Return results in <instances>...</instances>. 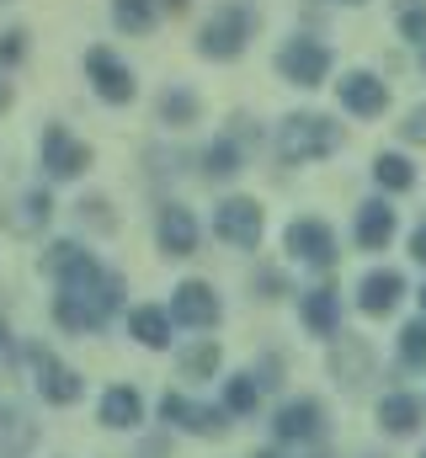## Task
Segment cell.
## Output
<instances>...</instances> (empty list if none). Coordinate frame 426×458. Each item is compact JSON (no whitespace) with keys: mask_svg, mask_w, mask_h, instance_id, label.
<instances>
[{"mask_svg":"<svg viewBox=\"0 0 426 458\" xmlns=\"http://www.w3.org/2000/svg\"><path fill=\"white\" fill-rule=\"evenodd\" d=\"M43 272H48V277H59V304H54L59 326H64V331H102L106 315L117 310L123 277L102 272V261H97L91 250H81L75 240L48 245Z\"/></svg>","mask_w":426,"mask_h":458,"instance_id":"1","label":"cell"},{"mask_svg":"<svg viewBox=\"0 0 426 458\" xmlns=\"http://www.w3.org/2000/svg\"><path fill=\"white\" fill-rule=\"evenodd\" d=\"M336 149H341V123L325 113H294L277 128V155L288 165H310V160H325Z\"/></svg>","mask_w":426,"mask_h":458,"instance_id":"2","label":"cell"},{"mask_svg":"<svg viewBox=\"0 0 426 458\" xmlns=\"http://www.w3.org/2000/svg\"><path fill=\"white\" fill-rule=\"evenodd\" d=\"M251 32H256V11H251L245 0H229V5H218L209 21H203L198 54H203V59H240L245 43H251Z\"/></svg>","mask_w":426,"mask_h":458,"instance_id":"3","label":"cell"},{"mask_svg":"<svg viewBox=\"0 0 426 458\" xmlns=\"http://www.w3.org/2000/svg\"><path fill=\"white\" fill-rule=\"evenodd\" d=\"M277 75H283L288 86L315 91V86H325V75H330V48H325L320 38H288V43L277 48Z\"/></svg>","mask_w":426,"mask_h":458,"instance_id":"4","label":"cell"},{"mask_svg":"<svg viewBox=\"0 0 426 458\" xmlns=\"http://www.w3.org/2000/svg\"><path fill=\"white\" fill-rule=\"evenodd\" d=\"M213 229H218V240H229V245L256 250V245H261V229H267V214H261L256 198H224V203L213 208Z\"/></svg>","mask_w":426,"mask_h":458,"instance_id":"5","label":"cell"},{"mask_svg":"<svg viewBox=\"0 0 426 458\" xmlns=\"http://www.w3.org/2000/svg\"><path fill=\"white\" fill-rule=\"evenodd\" d=\"M86 81L97 86V97H102V102H112V107L133 102V91H139L133 70H128L112 48H91V54H86Z\"/></svg>","mask_w":426,"mask_h":458,"instance_id":"6","label":"cell"},{"mask_svg":"<svg viewBox=\"0 0 426 458\" xmlns=\"http://www.w3.org/2000/svg\"><path fill=\"white\" fill-rule=\"evenodd\" d=\"M91 165V149L64 128V123H48L43 128V171L54 176V182H70V176H81Z\"/></svg>","mask_w":426,"mask_h":458,"instance_id":"7","label":"cell"},{"mask_svg":"<svg viewBox=\"0 0 426 458\" xmlns=\"http://www.w3.org/2000/svg\"><path fill=\"white\" fill-rule=\"evenodd\" d=\"M160 416L182 432H198V437H224L229 432V411L224 405H192L187 394H166L160 400Z\"/></svg>","mask_w":426,"mask_h":458,"instance_id":"8","label":"cell"},{"mask_svg":"<svg viewBox=\"0 0 426 458\" xmlns=\"http://www.w3.org/2000/svg\"><path fill=\"white\" fill-rule=\"evenodd\" d=\"M32 378H38V389H43V400L48 405H75L81 400V373L75 368H64L54 352H43V346H32Z\"/></svg>","mask_w":426,"mask_h":458,"instance_id":"9","label":"cell"},{"mask_svg":"<svg viewBox=\"0 0 426 458\" xmlns=\"http://www.w3.org/2000/svg\"><path fill=\"white\" fill-rule=\"evenodd\" d=\"M218 293H213L209 283H198V277H187L176 293H171V320H182V326H192V331H213L218 326Z\"/></svg>","mask_w":426,"mask_h":458,"instance_id":"10","label":"cell"},{"mask_svg":"<svg viewBox=\"0 0 426 458\" xmlns=\"http://www.w3.org/2000/svg\"><path fill=\"white\" fill-rule=\"evenodd\" d=\"M288 256L294 261H310V267H336V234L325 219H294L288 225Z\"/></svg>","mask_w":426,"mask_h":458,"instance_id":"11","label":"cell"},{"mask_svg":"<svg viewBox=\"0 0 426 458\" xmlns=\"http://www.w3.org/2000/svg\"><path fill=\"white\" fill-rule=\"evenodd\" d=\"M400 299H405V277H400L395 267H379V272H368V277L357 283V310H362V315H373V320L395 315V310H400Z\"/></svg>","mask_w":426,"mask_h":458,"instance_id":"12","label":"cell"},{"mask_svg":"<svg viewBox=\"0 0 426 458\" xmlns=\"http://www.w3.org/2000/svg\"><path fill=\"white\" fill-rule=\"evenodd\" d=\"M336 97H341V107H346L352 117H379L384 107H389V86H384L379 75H368V70H352V75H341Z\"/></svg>","mask_w":426,"mask_h":458,"instance_id":"13","label":"cell"},{"mask_svg":"<svg viewBox=\"0 0 426 458\" xmlns=\"http://www.w3.org/2000/svg\"><path fill=\"white\" fill-rule=\"evenodd\" d=\"M272 432L283 437V443H315L320 432H325V405L320 400H288L283 411H277V421H272Z\"/></svg>","mask_w":426,"mask_h":458,"instance_id":"14","label":"cell"},{"mask_svg":"<svg viewBox=\"0 0 426 458\" xmlns=\"http://www.w3.org/2000/svg\"><path fill=\"white\" fill-rule=\"evenodd\" d=\"M155 234H160V250H166V256H192V250H198V219H192V208H182V203H166V208H160Z\"/></svg>","mask_w":426,"mask_h":458,"instance_id":"15","label":"cell"},{"mask_svg":"<svg viewBox=\"0 0 426 458\" xmlns=\"http://www.w3.org/2000/svg\"><path fill=\"white\" fill-rule=\"evenodd\" d=\"M299 320L310 336H336L341 331V293L336 288H310L299 299Z\"/></svg>","mask_w":426,"mask_h":458,"instance_id":"16","label":"cell"},{"mask_svg":"<svg viewBox=\"0 0 426 458\" xmlns=\"http://www.w3.org/2000/svg\"><path fill=\"white\" fill-rule=\"evenodd\" d=\"M395 225H400L395 208H389L384 198H368V203L357 208V229H352V234H357L362 250H384V245L395 240Z\"/></svg>","mask_w":426,"mask_h":458,"instance_id":"17","label":"cell"},{"mask_svg":"<svg viewBox=\"0 0 426 458\" xmlns=\"http://www.w3.org/2000/svg\"><path fill=\"white\" fill-rule=\"evenodd\" d=\"M422 411H426V400L405 394V389H395V394L379 400V427H384L389 437H411V432L422 427Z\"/></svg>","mask_w":426,"mask_h":458,"instance_id":"18","label":"cell"},{"mask_svg":"<svg viewBox=\"0 0 426 458\" xmlns=\"http://www.w3.org/2000/svg\"><path fill=\"white\" fill-rule=\"evenodd\" d=\"M139 421H144V394H139L133 384H112L102 394V427L128 432V427H139Z\"/></svg>","mask_w":426,"mask_h":458,"instance_id":"19","label":"cell"},{"mask_svg":"<svg viewBox=\"0 0 426 458\" xmlns=\"http://www.w3.org/2000/svg\"><path fill=\"white\" fill-rule=\"evenodd\" d=\"M128 336L144 342V346H171V315L155 310V304H144V310L128 315Z\"/></svg>","mask_w":426,"mask_h":458,"instance_id":"20","label":"cell"},{"mask_svg":"<svg viewBox=\"0 0 426 458\" xmlns=\"http://www.w3.org/2000/svg\"><path fill=\"white\" fill-rule=\"evenodd\" d=\"M373 182H379L384 192H411V187H416V165H411L405 155L384 149V155L373 160Z\"/></svg>","mask_w":426,"mask_h":458,"instance_id":"21","label":"cell"},{"mask_svg":"<svg viewBox=\"0 0 426 458\" xmlns=\"http://www.w3.org/2000/svg\"><path fill=\"white\" fill-rule=\"evenodd\" d=\"M261 405V378L256 373H234L229 384H224V411L229 416H251Z\"/></svg>","mask_w":426,"mask_h":458,"instance_id":"22","label":"cell"},{"mask_svg":"<svg viewBox=\"0 0 426 458\" xmlns=\"http://www.w3.org/2000/svg\"><path fill=\"white\" fill-rule=\"evenodd\" d=\"M203 171H209V182L240 176V171H245V165H240V144H234V139H213L209 149H203Z\"/></svg>","mask_w":426,"mask_h":458,"instance_id":"23","label":"cell"},{"mask_svg":"<svg viewBox=\"0 0 426 458\" xmlns=\"http://www.w3.org/2000/svg\"><path fill=\"white\" fill-rule=\"evenodd\" d=\"M112 21L139 38V32L155 27V5H149V0H112Z\"/></svg>","mask_w":426,"mask_h":458,"instance_id":"24","label":"cell"},{"mask_svg":"<svg viewBox=\"0 0 426 458\" xmlns=\"http://www.w3.org/2000/svg\"><path fill=\"white\" fill-rule=\"evenodd\" d=\"M160 117H166V123H176V128L198 123V97H192L187 86H171V91L160 97Z\"/></svg>","mask_w":426,"mask_h":458,"instance_id":"25","label":"cell"},{"mask_svg":"<svg viewBox=\"0 0 426 458\" xmlns=\"http://www.w3.org/2000/svg\"><path fill=\"white\" fill-rule=\"evenodd\" d=\"M395 21H400V38H411V43L426 48V0H400L395 5Z\"/></svg>","mask_w":426,"mask_h":458,"instance_id":"26","label":"cell"},{"mask_svg":"<svg viewBox=\"0 0 426 458\" xmlns=\"http://www.w3.org/2000/svg\"><path fill=\"white\" fill-rule=\"evenodd\" d=\"M330 368L341 373V384H346V389H357V384H362V373H368V346L357 342V346H352V357H346V346H341V352L330 357Z\"/></svg>","mask_w":426,"mask_h":458,"instance_id":"27","label":"cell"},{"mask_svg":"<svg viewBox=\"0 0 426 458\" xmlns=\"http://www.w3.org/2000/svg\"><path fill=\"white\" fill-rule=\"evenodd\" d=\"M182 373H187V378H213V373H218V346L198 342L187 357H182Z\"/></svg>","mask_w":426,"mask_h":458,"instance_id":"28","label":"cell"},{"mask_svg":"<svg viewBox=\"0 0 426 458\" xmlns=\"http://www.w3.org/2000/svg\"><path fill=\"white\" fill-rule=\"evenodd\" d=\"M400 357H405L411 368H426V320L400 326Z\"/></svg>","mask_w":426,"mask_h":458,"instance_id":"29","label":"cell"},{"mask_svg":"<svg viewBox=\"0 0 426 458\" xmlns=\"http://www.w3.org/2000/svg\"><path fill=\"white\" fill-rule=\"evenodd\" d=\"M21 208H27V214L16 219L21 229H32V225H48V214H54V203H48V192H27V198H21Z\"/></svg>","mask_w":426,"mask_h":458,"instance_id":"30","label":"cell"},{"mask_svg":"<svg viewBox=\"0 0 426 458\" xmlns=\"http://www.w3.org/2000/svg\"><path fill=\"white\" fill-rule=\"evenodd\" d=\"M400 133H405L411 144H426V102H422V107H411V113H405V123H400Z\"/></svg>","mask_w":426,"mask_h":458,"instance_id":"31","label":"cell"},{"mask_svg":"<svg viewBox=\"0 0 426 458\" xmlns=\"http://www.w3.org/2000/svg\"><path fill=\"white\" fill-rule=\"evenodd\" d=\"M21 48H27V43H21V32H5V38H0V64H16V59H21Z\"/></svg>","mask_w":426,"mask_h":458,"instance_id":"32","label":"cell"},{"mask_svg":"<svg viewBox=\"0 0 426 458\" xmlns=\"http://www.w3.org/2000/svg\"><path fill=\"white\" fill-rule=\"evenodd\" d=\"M411 256H416V261L426 267V225L416 229V234H411Z\"/></svg>","mask_w":426,"mask_h":458,"instance_id":"33","label":"cell"},{"mask_svg":"<svg viewBox=\"0 0 426 458\" xmlns=\"http://www.w3.org/2000/svg\"><path fill=\"white\" fill-rule=\"evenodd\" d=\"M5 107H11V81L0 75V113H5Z\"/></svg>","mask_w":426,"mask_h":458,"instance_id":"34","label":"cell"},{"mask_svg":"<svg viewBox=\"0 0 426 458\" xmlns=\"http://www.w3.org/2000/svg\"><path fill=\"white\" fill-rule=\"evenodd\" d=\"M166 5H171V11H187V5H192V0H166Z\"/></svg>","mask_w":426,"mask_h":458,"instance_id":"35","label":"cell"},{"mask_svg":"<svg viewBox=\"0 0 426 458\" xmlns=\"http://www.w3.org/2000/svg\"><path fill=\"white\" fill-rule=\"evenodd\" d=\"M251 458H283V454L277 448H261V454H251Z\"/></svg>","mask_w":426,"mask_h":458,"instance_id":"36","label":"cell"},{"mask_svg":"<svg viewBox=\"0 0 426 458\" xmlns=\"http://www.w3.org/2000/svg\"><path fill=\"white\" fill-rule=\"evenodd\" d=\"M0 346H5V315H0Z\"/></svg>","mask_w":426,"mask_h":458,"instance_id":"37","label":"cell"},{"mask_svg":"<svg viewBox=\"0 0 426 458\" xmlns=\"http://www.w3.org/2000/svg\"><path fill=\"white\" fill-rule=\"evenodd\" d=\"M416 299H422V315H426V288H422V293H416Z\"/></svg>","mask_w":426,"mask_h":458,"instance_id":"38","label":"cell"},{"mask_svg":"<svg viewBox=\"0 0 426 458\" xmlns=\"http://www.w3.org/2000/svg\"><path fill=\"white\" fill-rule=\"evenodd\" d=\"M346 5H362V0H346Z\"/></svg>","mask_w":426,"mask_h":458,"instance_id":"39","label":"cell"},{"mask_svg":"<svg viewBox=\"0 0 426 458\" xmlns=\"http://www.w3.org/2000/svg\"><path fill=\"white\" fill-rule=\"evenodd\" d=\"M422 64H426V48H422Z\"/></svg>","mask_w":426,"mask_h":458,"instance_id":"40","label":"cell"},{"mask_svg":"<svg viewBox=\"0 0 426 458\" xmlns=\"http://www.w3.org/2000/svg\"><path fill=\"white\" fill-rule=\"evenodd\" d=\"M422 458H426V448H422Z\"/></svg>","mask_w":426,"mask_h":458,"instance_id":"41","label":"cell"}]
</instances>
